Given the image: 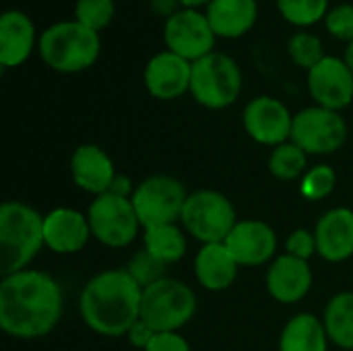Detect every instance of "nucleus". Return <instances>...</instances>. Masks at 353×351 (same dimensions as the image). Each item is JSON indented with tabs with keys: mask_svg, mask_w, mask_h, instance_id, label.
Segmentation results:
<instances>
[{
	"mask_svg": "<svg viewBox=\"0 0 353 351\" xmlns=\"http://www.w3.org/2000/svg\"><path fill=\"white\" fill-rule=\"evenodd\" d=\"M143 244L145 250L165 267L178 263L186 254V236L182 228H178L176 223H165L145 230Z\"/></svg>",
	"mask_w": 353,
	"mask_h": 351,
	"instance_id": "nucleus-25",
	"label": "nucleus"
},
{
	"mask_svg": "<svg viewBox=\"0 0 353 351\" xmlns=\"http://www.w3.org/2000/svg\"><path fill=\"white\" fill-rule=\"evenodd\" d=\"M116 174L118 172L114 168L112 157L99 145L85 143L72 151L70 176H72V182L81 190H85L93 197L105 194V192H110V186H112Z\"/></svg>",
	"mask_w": 353,
	"mask_h": 351,
	"instance_id": "nucleus-19",
	"label": "nucleus"
},
{
	"mask_svg": "<svg viewBox=\"0 0 353 351\" xmlns=\"http://www.w3.org/2000/svg\"><path fill=\"white\" fill-rule=\"evenodd\" d=\"M343 60L347 62V66L352 68V72H353V41L352 43H347V48H345V54H343Z\"/></svg>",
	"mask_w": 353,
	"mask_h": 351,
	"instance_id": "nucleus-39",
	"label": "nucleus"
},
{
	"mask_svg": "<svg viewBox=\"0 0 353 351\" xmlns=\"http://www.w3.org/2000/svg\"><path fill=\"white\" fill-rule=\"evenodd\" d=\"M211 29L217 37L238 39L246 35L259 19L256 0H211L205 8Z\"/></svg>",
	"mask_w": 353,
	"mask_h": 351,
	"instance_id": "nucleus-21",
	"label": "nucleus"
},
{
	"mask_svg": "<svg viewBox=\"0 0 353 351\" xmlns=\"http://www.w3.org/2000/svg\"><path fill=\"white\" fill-rule=\"evenodd\" d=\"M306 168H308V153L292 141L275 147L269 155V172L277 180L283 182L298 180L308 172Z\"/></svg>",
	"mask_w": 353,
	"mask_h": 351,
	"instance_id": "nucleus-26",
	"label": "nucleus"
},
{
	"mask_svg": "<svg viewBox=\"0 0 353 351\" xmlns=\"http://www.w3.org/2000/svg\"><path fill=\"white\" fill-rule=\"evenodd\" d=\"M149 4H151V8L155 10V14L163 17L165 21H168L170 17H174V14L182 8L180 0H149Z\"/></svg>",
	"mask_w": 353,
	"mask_h": 351,
	"instance_id": "nucleus-37",
	"label": "nucleus"
},
{
	"mask_svg": "<svg viewBox=\"0 0 353 351\" xmlns=\"http://www.w3.org/2000/svg\"><path fill=\"white\" fill-rule=\"evenodd\" d=\"M242 93V68L225 52H211L192 62L190 95L207 110H225Z\"/></svg>",
	"mask_w": 353,
	"mask_h": 351,
	"instance_id": "nucleus-5",
	"label": "nucleus"
},
{
	"mask_svg": "<svg viewBox=\"0 0 353 351\" xmlns=\"http://www.w3.org/2000/svg\"><path fill=\"white\" fill-rule=\"evenodd\" d=\"M155 335H157V333H155V331H153L145 321H141V319H139V321L130 327V331L126 333V339H128V341H130V345H134L137 350L145 351V348L151 343V339H153Z\"/></svg>",
	"mask_w": 353,
	"mask_h": 351,
	"instance_id": "nucleus-35",
	"label": "nucleus"
},
{
	"mask_svg": "<svg viewBox=\"0 0 353 351\" xmlns=\"http://www.w3.org/2000/svg\"><path fill=\"white\" fill-rule=\"evenodd\" d=\"M240 265L230 254L223 242L217 244H203L194 259V275L196 281L209 292H223L230 290L238 277Z\"/></svg>",
	"mask_w": 353,
	"mask_h": 351,
	"instance_id": "nucleus-22",
	"label": "nucleus"
},
{
	"mask_svg": "<svg viewBox=\"0 0 353 351\" xmlns=\"http://www.w3.org/2000/svg\"><path fill=\"white\" fill-rule=\"evenodd\" d=\"M196 312V296L190 285L163 277L143 290L141 321L155 333H178Z\"/></svg>",
	"mask_w": 353,
	"mask_h": 351,
	"instance_id": "nucleus-6",
	"label": "nucleus"
},
{
	"mask_svg": "<svg viewBox=\"0 0 353 351\" xmlns=\"http://www.w3.org/2000/svg\"><path fill=\"white\" fill-rule=\"evenodd\" d=\"M190 79H192V62L170 52L161 50L149 58L143 72L145 89L151 97L161 101H172L190 93Z\"/></svg>",
	"mask_w": 353,
	"mask_h": 351,
	"instance_id": "nucleus-14",
	"label": "nucleus"
},
{
	"mask_svg": "<svg viewBox=\"0 0 353 351\" xmlns=\"http://www.w3.org/2000/svg\"><path fill=\"white\" fill-rule=\"evenodd\" d=\"M314 275L308 261L296 259L292 254L277 257L267 269V292L279 304H298L308 296Z\"/></svg>",
	"mask_w": 353,
	"mask_h": 351,
	"instance_id": "nucleus-16",
	"label": "nucleus"
},
{
	"mask_svg": "<svg viewBox=\"0 0 353 351\" xmlns=\"http://www.w3.org/2000/svg\"><path fill=\"white\" fill-rule=\"evenodd\" d=\"M316 254L329 263H343L353 257V211L335 207L327 211L314 228Z\"/></svg>",
	"mask_w": 353,
	"mask_h": 351,
	"instance_id": "nucleus-20",
	"label": "nucleus"
},
{
	"mask_svg": "<svg viewBox=\"0 0 353 351\" xmlns=\"http://www.w3.org/2000/svg\"><path fill=\"white\" fill-rule=\"evenodd\" d=\"M145 351H190V345L180 333H157Z\"/></svg>",
	"mask_w": 353,
	"mask_h": 351,
	"instance_id": "nucleus-34",
	"label": "nucleus"
},
{
	"mask_svg": "<svg viewBox=\"0 0 353 351\" xmlns=\"http://www.w3.org/2000/svg\"><path fill=\"white\" fill-rule=\"evenodd\" d=\"M308 93L314 106L341 112L353 101V72L343 58L325 56L306 74Z\"/></svg>",
	"mask_w": 353,
	"mask_h": 351,
	"instance_id": "nucleus-13",
	"label": "nucleus"
},
{
	"mask_svg": "<svg viewBox=\"0 0 353 351\" xmlns=\"http://www.w3.org/2000/svg\"><path fill=\"white\" fill-rule=\"evenodd\" d=\"M46 246L43 215L23 201H6L0 207V273L12 275L29 269V263Z\"/></svg>",
	"mask_w": 353,
	"mask_h": 351,
	"instance_id": "nucleus-3",
	"label": "nucleus"
},
{
	"mask_svg": "<svg viewBox=\"0 0 353 351\" xmlns=\"http://www.w3.org/2000/svg\"><path fill=\"white\" fill-rule=\"evenodd\" d=\"M215 31L205 12L196 8H180L163 25L165 50L196 62L203 56L215 52Z\"/></svg>",
	"mask_w": 353,
	"mask_h": 351,
	"instance_id": "nucleus-11",
	"label": "nucleus"
},
{
	"mask_svg": "<svg viewBox=\"0 0 353 351\" xmlns=\"http://www.w3.org/2000/svg\"><path fill=\"white\" fill-rule=\"evenodd\" d=\"M91 238L87 215L70 207H58L43 215V240L56 254H77Z\"/></svg>",
	"mask_w": 353,
	"mask_h": 351,
	"instance_id": "nucleus-18",
	"label": "nucleus"
},
{
	"mask_svg": "<svg viewBox=\"0 0 353 351\" xmlns=\"http://www.w3.org/2000/svg\"><path fill=\"white\" fill-rule=\"evenodd\" d=\"M188 192L184 184L165 174H155L137 184L132 194V205L139 221L145 230L165 223H176L182 217Z\"/></svg>",
	"mask_w": 353,
	"mask_h": 351,
	"instance_id": "nucleus-8",
	"label": "nucleus"
},
{
	"mask_svg": "<svg viewBox=\"0 0 353 351\" xmlns=\"http://www.w3.org/2000/svg\"><path fill=\"white\" fill-rule=\"evenodd\" d=\"M347 141V122L341 112L310 106L294 114L292 143L308 155H331Z\"/></svg>",
	"mask_w": 353,
	"mask_h": 351,
	"instance_id": "nucleus-10",
	"label": "nucleus"
},
{
	"mask_svg": "<svg viewBox=\"0 0 353 351\" xmlns=\"http://www.w3.org/2000/svg\"><path fill=\"white\" fill-rule=\"evenodd\" d=\"M325 27L327 33L339 41L352 43L353 41V4L352 2H341L329 8L325 17Z\"/></svg>",
	"mask_w": 353,
	"mask_h": 351,
	"instance_id": "nucleus-32",
	"label": "nucleus"
},
{
	"mask_svg": "<svg viewBox=\"0 0 353 351\" xmlns=\"http://www.w3.org/2000/svg\"><path fill=\"white\" fill-rule=\"evenodd\" d=\"M323 325L331 343L353 351V292H339L327 302Z\"/></svg>",
	"mask_w": 353,
	"mask_h": 351,
	"instance_id": "nucleus-24",
	"label": "nucleus"
},
{
	"mask_svg": "<svg viewBox=\"0 0 353 351\" xmlns=\"http://www.w3.org/2000/svg\"><path fill=\"white\" fill-rule=\"evenodd\" d=\"M335 184H337L335 170L331 166H327V163H321V166L310 168L302 176L300 192L308 201H323L335 190Z\"/></svg>",
	"mask_w": 353,
	"mask_h": 351,
	"instance_id": "nucleus-30",
	"label": "nucleus"
},
{
	"mask_svg": "<svg viewBox=\"0 0 353 351\" xmlns=\"http://www.w3.org/2000/svg\"><path fill=\"white\" fill-rule=\"evenodd\" d=\"M143 288L126 269H108L93 275L79 298L85 325L101 337H126L141 319Z\"/></svg>",
	"mask_w": 353,
	"mask_h": 351,
	"instance_id": "nucleus-2",
	"label": "nucleus"
},
{
	"mask_svg": "<svg viewBox=\"0 0 353 351\" xmlns=\"http://www.w3.org/2000/svg\"><path fill=\"white\" fill-rule=\"evenodd\" d=\"M62 288L37 269L4 275L0 281V327L14 339L50 335L62 317Z\"/></svg>",
	"mask_w": 353,
	"mask_h": 351,
	"instance_id": "nucleus-1",
	"label": "nucleus"
},
{
	"mask_svg": "<svg viewBox=\"0 0 353 351\" xmlns=\"http://www.w3.org/2000/svg\"><path fill=\"white\" fill-rule=\"evenodd\" d=\"M242 126L252 141L275 149L292 141L294 114L281 99L271 95H259L244 106Z\"/></svg>",
	"mask_w": 353,
	"mask_h": 351,
	"instance_id": "nucleus-12",
	"label": "nucleus"
},
{
	"mask_svg": "<svg viewBox=\"0 0 353 351\" xmlns=\"http://www.w3.org/2000/svg\"><path fill=\"white\" fill-rule=\"evenodd\" d=\"M39 58L56 72L74 74L91 68L101 54L99 33L79 21H58L39 33Z\"/></svg>",
	"mask_w": 353,
	"mask_h": 351,
	"instance_id": "nucleus-4",
	"label": "nucleus"
},
{
	"mask_svg": "<svg viewBox=\"0 0 353 351\" xmlns=\"http://www.w3.org/2000/svg\"><path fill=\"white\" fill-rule=\"evenodd\" d=\"M180 4H182V8H207L209 4H211V0H180Z\"/></svg>",
	"mask_w": 353,
	"mask_h": 351,
	"instance_id": "nucleus-38",
	"label": "nucleus"
},
{
	"mask_svg": "<svg viewBox=\"0 0 353 351\" xmlns=\"http://www.w3.org/2000/svg\"><path fill=\"white\" fill-rule=\"evenodd\" d=\"M182 228L194 240L203 244L225 242L234 225L238 223L232 201L211 188L190 192L182 209Z\"/></svg>",
	"mask_w": 353,
	"mask_h": 351,
	"instance_id": "nucleus-7",
	"label": "nucleus"
},
{
	"mask_svg": "<svg viewBox=\"0 0 353 351\" xmlns=\"http://www.w3.org/2000/svg\"><path fill=\"white\" fill-rule=\"evenodd\" d=\"M126 271H128V273L132 275V279L145 290V288L157 283L159 279H163L168 267H165L163 263H159L157 259H153V257L143 248V250H139V252L132 254V259H130L128 265H126Z\"/></svg>",
	"mask_w": 353,
	"mask_h": 351,
	"instance_id": "nucleus-31",
	"label": "nucleus"
},
{
	"mask_svg": "<svg viewBox=\"0 0 353 351\" xmlns=\"http://www.w3.org/2000/svg\"><path fill=\"white\" fill-rule=\"evenodd\" d=\"M116 17V2L114 0H77L74 2V21L101 33L105 27L112 25Z\"/></svg>",
	"mask_w": 353,
	"mask_h": 351,
	"instance_id": "nucleus-29",
	"label": "nucleus"
},
{
	"mask_svg": "<svg viewBox=\"0 0 353 351\" xmlns=\"http://www.w3.org/2000/svg\"><path fill=\"white\" fill-rule=\"evenodd\" d=\"M134 188L137 186L132 184V180L126 174H116V178H114V182L110 186V192L116 194V197H122V199H132Z\"/></svg>",
	"mask_w": 353,
	"mask_h": 351,
	"instance_id": "nucleus-36",
	"label": "nucleus"
},
{
	"mask_svg": "<svg viewBox=\"0 0 353 351\" xmlns=\"http://www.w3.org/2000/svg\"><path fill=\"white\" fill-rule=\"evenodd\" d=\"M329 335L325 331L323 319L310 312H300L292 317L279 337V351H327Z\"/></svg>",
	"mask_w": 353,
	"mask_h": 351,
	"instance_id": "nucleus-23",
	"label": "nucleus"
},
{
	"mask_svg": "<svg viewBox=\"0 0 353 351\" xmlns=\"http://www.w3.org/2000/svg\"><path fill=\"white\" fill-rule=\"evenodd\" d=\"M39 43L33 19L17 8H8L0 17V66L17 68L25 64Z\"/></svg>",
	"mask_w": 353,
	"mask_h": 351,
	"instance_id": "nucleus-17",
	"label": "nucleus"
},
{
	"mask_svg": "<svg viewBox=\"0 0 353 351\" xmlns=\"http://www.w3.org/2000/svg\"><path fill=\"white\" fill-rule=\"evenodd\" d=\"M91 236L110 248H126L139 236V215L130 199L116 197L112 192L99 194L87 209Z\"/></svg>",
	"mask_w": 353,
	"mask_h": 351,
	"instance_id": "nucleus-9",
	"label": "nucleus"
},
{
	"mask_svg": "<svg viewBox=\"0 0 353 351\" xmlns=\"http://www.w3.org/2000/svg\"><path fill=\"white\" fill-rule=\"evenodd\" d=\"M285 254H292L296 259H302V261H308L312 254H316V238H314V232L310 230H294L288 240H285Z\"/></svg>",
	"mask_w": 353,
	"mask_h": 351,
	"instance_id": "nucleus-33",
	"label": "nucleus"
},
{
	"mask_svg": "<svg viewBox=\"0 0 353 351\" xmlns=\"http://www.w3.org/2000/svg\"><path fill=\"white\" fill-rule=\"evenodd\" d=\"M279 14L294 27H312L325 21L329 12V0H275Z\"/></svg>",
	"mask_w": 353,
	"mask_h": 351,
	"instance_id": "nucleus-27",
	"label": "nucleus"
},
{
	"mask_svg": "<svg viewBox=\"0 0 353 351\" xmlns=\"http://www.w3.org/2000/svg\"><path fill=\"white\" fill-rule=\"evenodd\" d=\"M285 48H288L290 60H292L296 66L304 68L306 72H308L310 68H314V66L327 56V54H325L323 39H321L319 35L310 33V31H304V29H300V31H296L294 35H290Z\"/></svg>",
	"mask_w": 353,
	"mask_h": 351,
	"instance_id": "nucleus-28",
	"label": "nucleus"
},
{
	"mask_svg": "<svg viewBox=\"0 0 353 351\" xmlns=\"http://www.w3.org/2000/svg\"><path fill=\"white\" fill-rule=\"evenodd\" d=\"M223 244L240 267H261L275 257L277 234L261 219H242Z\"/></svg>",
	"mask_w": 353,
	"mask_h": 351,
	"instance_id": "nucleus-15",
	"label": "nucleus"
}]
</instances>
